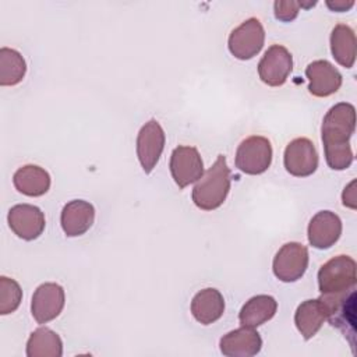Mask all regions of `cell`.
<instances>
[{"label": "cell", "instance_id": "7402d4cb", "mask_svg": "<svg viewBox=\"0 0 357 357\" xmlns=\"http://www.w3.org/2000/svg\"><path fill=\"white\" fill-rule=\"evenodd\" d=\"M331 52L335 60L351 68L356 61V33L347 24H337L331 32Z\"/></svg>", "mask_w": 357, "mask_h": 357}, {"label": "cell", "instance_id": "7a4b0ae2", "mask_svg": "<svg viewBox=\"0 0 357 357\" xmlns=\"http://www.w3.org/2000/svg\"><path fill=\"white\" fill-rule=\"evenodd\" d=\"M230 191V169L226 158L219 155L215 163L197 180L192 188V202L202 211L219 208Z\"/></svg>", "mask_w": 357, "mask_h": 357}, {"label": "cell", "instance_id": "6da1fadb", "mask_svg": "<svg viewBox=\"0 0 357 357\" xmlns=\"http://www.w3.org/2000/svg\"><path fill=\"white\" fill-rule=\"evenodd\" d=\"M356 128V109L351 103L340 102L332 106L324 116L321 137L325 159L331 169L344 170L353 163L350 138Z\"/></svg>", "mask_w": 357, "mask_h": 357}, {"label": "cell", "instance_id": "e0dca14e", "mask_svg": "<svg viewBox=\"0 0 357 357\" xmlns=\"http://www.w3.org/2000/svg\"><path fill=\"white\" fill-rule=\"evenodd\" d=\"M95 220V208L84 199H73L63 206L60 215L61 229L68 237L85 234Z\"/></svg>", "mask_w": 357, "mask_h": 357}, {"label": "cell", "instance_id": "d4e9b609", "mask_svg": "<svg viewBox=\"0 0 357 357\" xmlns=\"http://www.w3.org/2000/svg\"><path fill=\"white\" fill-rule=\"evenodd\" d=\"M22 300V290L17 280L0 276V314L7 315L14 312Z\"/></svg>", "mask_w": 357, "mask_h": 357}, {"label": "cell", "instance_id": "4fadbf2b", "mask_svg": "<svg viewBox=\"0 0 357 357\" xmlns=\"http://www.w3.org/2000/svg\"><path fill=\"white\" fill-rule=\"evenodd\" d=\"M10 229L22 240L32 241L38 238L45 230L43 212L31 204H17L11 206L7 215Z\"/></svg>", "mask_w": 357, "mask_h": 357}, {"label": "cell", "instance_id": "8992f818", "mask_svg": "<svg viewBox=\"0 0 357 357\" xmlns=\"http://www.w3.org/2000/svg\"><path fill=\"white\" fill-rule=\"evenodd\" d=\"M308 248L297 241H290L283 244L276 252L272 271L273 275L286 283L296 282L301 279L308 268Z\"/></svg>", "mask_w": 357, "mask_h": 357}, {"label": "cell", "instance_id": "5b68a950", "mask_svg": "<svg viewBox=\"0 0 357 357\" xmlns=\"http://www.w3.org/2000/svg\"><path fill=\"white\" fill-rule=\"evenodd\" d=\"M265 42V29L261 21L251 17L236 26L227 40L229 52L238 60H250L257 56Z\"/></svg>", "mask_w": 357, "mask_h": 357}, {"label": "cell", "instance_id": "5bb4252c", "mask_svg": "<svg viewBox=\"0 0 357 357\" xmlns=\"http://www.w3.org/2000/svg\"><path fill=\"white\" fill-rule=\"evenodd\" d=\"M342 234V220L332 211L317 212L307 229L308 241L318 250H326L332 247Z\"/></svg>", "mask_w": 357, "mask_h": 357}, {"label": "cell", "instance_id": "ac0fdd59", "mask_svg": "<svg viewBox=\"0 0 357 357\" xmlns=\"http://www.w3.org/2000/svg\"><path fill=\"white\" fill-rule=\"evenodd\" d=\"M225 312V300L215 287L199 290L191 300V314L202 325L216 322Z\"/></svg>", "mask_w": 357, "mask_h": 357}, {"label": "cell", "instance_id": "603a6c76", "mask_svg": "<svg viewBox=\"0 0 357 357\" xmlns=\"http://www.w3.org/2000/svg\"><path fill=\"white\" fill-rule=\"evenodd\" d=\"M28 357H61L63 342L50 328L40 326L35 329L26 342Z\"/></svg>", "mask_w": 357, "mask_h": 357}, {"label": "cell", "instance_id": "52a82bcc", "mask_svg": "<svg viewBox=\"0 0 357 357\" xmlns=\"http://www.w3.org/2000/svg\"><path fill=\"white\" fill-rule=\"evenodd\" d=\"M293 70V56L282 45H272L258 63V75L269 86L283 85Z\"/></svg>", "mask_w": 357, "mask_h": 357}, {"label": "cell", "instance_id": "7c38bea8", "mask_svg": "<svg viewBox=\"0 0 357 357\" xmlns=\"http://www.w3.org/2000/svg\"><path fill=\"white\" fill-rule=\"evenodd\" d=\"M66 304L64 289L53 282L36 287L31 301V312L38 324H46L60 315Z\"/></svg>", "mask_w": 357, "mask_h": 357}, {"label": "cell", "instance_id": "ffe728a7", "mask_svg": "<svg viewBox=\"0 0 357 357\" xmlns=\"http://www.w3.org/2000/svg\"><path fill=\"white\" fill-rule=\"evenodd\" d=\"M325 321L326 314L321 298H311L303 301L294 312L296 328L305 340L314 337Z\"/></svg>", "mask_w": 357, "mask_h": 357}, {"label": "cell", "instance_id": "44dd1931", "mask_svg": "<svg viewBox=\"0 0 357 357\" xmlns=\"http://www.w3.org/2000/svg\"><path fill=\"white\" fill-rule=\"evenodd\" d=\"M278 310V301L268 294H258L251 297L241 307L238 321L243 326L257 328L272 319Z\"/></svg>", "mask_w": 357, "mask_h": 357}, {"label": "cell", "instance_id": "83f0119b", "mask_svg": "<svg viewBox=\"0 0 357 357\" xmlns=\"http://www.w3.org/2000/svg\"><path fill=\"white\" fill-rule=\"evenodd\" d=\"M326 6L333 10V11H347L349 8H351L354 6V1L350 0V1H344V0H335V1H331L328 0L326 1Z\"/></svg>", "mask_w": 357, "mask_h": 357}, {"label": "cell", "instance_id": "4316f807", "mask_svg": "<svg viewBox=\"0 0 357 357\" xmlns=\"http://www.w3.org/2000/svg\"><path fill=\"white\" fill-rule=\"evenodd\" d=\"M354 185H356V181L353 180L343 191V195H342V199H343V205L344 206H349V208H356V195H354Z\"/></svg>", "mask_w": 357, "mask_h": 357}, {"label": "cell", "instance_id": "277c9868", "mask_svg": "<svg viewBox=\"0 0 357 357\" xmlns=\"http://www.w3.org/2000/svg\"><path fill=\"white\" fill-rule=\"evenodd\" d=\"M236 167L245 174H261L272 163L271 141L262 135H251L243 139L236 151Z\"/></svg>", "mask_w": 357, "mask_h": 357}, {"label": "cell", "instance_id": "3957f363", "mask_svg": "<svg viewBox=\"0 0 357 357\" xmlns=\"http://www.w3.org/2000/svg\"><path fill=\"white\" fill-rule=\"evenodd\" d=\"M356 286V261L349 255H336L318 271L321 294H336Z\"/></svg>", "mask_w": 357, "mask_h": 357}, {"label": "cell", "instance_id": "cb8c5ba5", "mask_svg": "<svg viewBox=\"0 0 357 357\" xmlns=\"http://www.w3.org/2000/svg\"><path fill=\"white\" fill-rule=\"evenodd\" d=\"M26 73V63L22 54L11 47L0 49V85L13 86L22 81Z\"/></svg>", "mask_w": 357, "mask_h": 357}, {"label": "cell", "instance_id": "9a60e30c", "mask_svg": "<svg viewBox=\"0 0 357 357\" xmlns=\"http://www.w3.org/2000/svg\"><path fill=\"white\" fill-rule=\"evenodd\" d=\"M305 77L310 81L308 91L317 98H326L339 91L342 74L328 60H315L305 68Z\"/></svg>", "mask_w": 357, "mask_h": 357}, {"label": "cell", "instance_id": "484cf974", "mask_svg": "<svg viewBox=\"0 0 357 357\" xmlns=\"http://www.w3.org/2000/svg\"><path fill=\"white\" fill-rule=\"evenodd\" d=\"M300 11V1L286 0V1H275L273 3V13L276 20L283 22L293 21Z\"/></svg>", "mask_w": 357, "mask_h": 357}, {"label": "cell", "instance_id": "d6986e66", "mask_svg": "<svg viewBox=\"0 0 357 357\" xmlns=\"http://www.w3.org/2000/svg\"><path fill=\"white\" fill-rule=\"evenodd\" d=\"M13 183L21 194L40 197L50 188V174L38 165H24L14 173Z\"/></svg>", "mask_w": 357, "mask_h": 357}, {"label": "cell", "instance_id": "8fae6325", "mask_svg": "<svg viewBox=\"0 0 357 357\" xmlns=\"http://www.w3.org/2000/svg\"><path fill=\"white\" fill-rule=\"evenodd\" d=\"M283 163L294 177L311 176L318 167V152L314 142L305 137L290 141L283 153Z\"/></svg>", "mask_w": 357, "mask_h": 357}, {"label": "cell", "instance_id": "30bf717a", "mask_svg": "<svg viewBox=\"0 0 357 357\" xmlns=\"http://www.w3.org/2000/svg\"><path fill=\"white\" fill-rule=\"evenodd\" d=\"M321 301L325 308L326 321L332 326L340 329L344 336L347 332L354 333V312H356V291L354 287L336 294H322Z\"/></svg>", "mask_w": 357, "mask_h": 357}, {"label": "cell", "instance_id": "9c48e42d", "mask_svg": "<svg viewBox=\"0 0 357 357\" xmlns=\"http://www.w3.org/2000/svg\"><path fill=\"white\" fill-rule=\"evenodd\" d=\"M170 173L178 188H185L204 174V162L195 146L178 145L170 156Z\"/></svg>", "mask_w": 357, "mask_h": 357}, {"label": "cell", "instance_id": "2e32d148", "mask_svg": "<svg viewBox=\"0 0 357 357\" xmlns=\"http://www.w3.org/2000/svg\"><path fill=\"white\" fill-rule=\"evenodd\" d=\"M219 347L226 357H252L261 351L262 339L254 328L241 325L223 335Z\"/></svg>", "mask_w": 357, "mask_h": 357}, {"label": "cell", "instance_id": "ba28073f", "mask_svg": "<svg viewBox=\"0 0 357 357\" xmlns=\"http://www.w3.org/2000/svg\"><path fill=\"white\" fill-rule=\"evenodd\" d=\"M166 135L158 120L146 121L137 135V156L145 173H151L163 152Z\"/></svg>", "mask_w": 357, "mask_h": 357}]
</instances>
